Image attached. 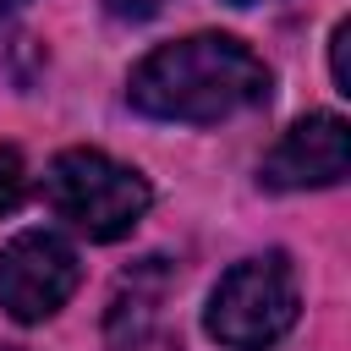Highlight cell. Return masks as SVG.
Wrapping results in <instances>:
<instances>
[{"label":"cell","mask_w":351,"mask_h":351,"mask_svg":"<svg viewBox=\"0 0 351 351\" xmlns=\"http://www.w3.org/2000/svg\"><path fill=\"white\" fill-rule=\"evenodd\" d=\"M269 93H274V71L230 33H192L176 44H159L132 66V82H126L132 110L154 121H186V126L247 115L269 104Z\"/></svg>","instance_id":"1"},{"label":"cell","mask_w":351,"mask_h":351,"mask_svg":"<svg viewBox=\"0 0 351 351\" xmlns=\"http://www.w3.org/2000/svg\"><path fill=\"white\" fill-rule=\"evenodd\" d=\"M44 197L88 241H121L148 214V181L132 165H121V159H110L99 148L55 154L49 170H44Z\"/></svg>","instance_id":"2"},{"label":"cell","mask_w":351,"mask_h":351,"mask_svg":"<svg viewBox=\"0 0 351 351\" xmlns=\"http://www.w3.org/2000/svg\"><path fill=\"white\" fill-rule=\"evenodd\" d=\"M296 313H302L296 274L280 252H269V258H247L219 274L208 313H203V329L230 351H263L291 335Z\"/></svg>","instance_id":"3"},{"label":"cell","mask_w":351,"mask_h":351,"mask_svg":"<svg viewBox=\"0 0 351 351\" xmlns=\"http://www.w3.org/2000/svg\"><path fill=\"white\" fill-rule=\"evenodd\" d=\"M82 285V263L71 241L55 230H22L0 247V313L16 324H44L55 318L71 291Z\"/></svg>","instance_id":"4"},{"label":"cell","mask_w":351,"mask_h":351,"mask_svg":"<svg viewBox=\"0 0 351 351\" xmlns=\"http://www.w3.org/2000/svg\"><path fill=\"white\" fill-rule=\"evenodd\" d=\"M351 165V132L340 115L318 110L302 115L258 165V181L274 192H307V186H335Z\"/></svg>","instance_id":"5"},{"label":"cell","mask_w":351,"mask_h":351,"mask_svg":"<svg viewBox=\"0 0 351 351\" xmlns=\"http://www.w3.org/2000/svg\"><path fill=\"white\" fill-rule=\"evenodd\" d=\"M22 192H27V165L11 143H0V214H11L22 203Z\"/></svg>","instance_id":"6"},{"label":"cell","mask_w":351,"mask_h":351,"mask_svg":"<svg viewBox=\"0 0 351 351\" xmlns=\"http://www.w3.org/2000/svg\"><path fill=\"white\" fill-rule=\"evenodd\" d=\"M346 44H351V22H335L329 33V71H335V88L351 93V66H346Z\"/></svg>","instance_id":"7"},{"label":"cell","mask_w":351,"mask_h":351,"mask_svg":"<svg viewBox=\"0 0 351 351\" xmlns=\"http://www.w3.org/2000/svg\"><path fill=\"white\" fill-rule=\"evenodd\" d=\"M104 5H110V11L121 16V22H143V16H154V11L165 5V0H104Z\"/></svg>","instance_id":"8"},{"label":"cell","mask_w":351,"mask_h":351,"mask_svg":"<svg viewBox=\"0 0 351 351\" xmlns=\"http://www.w3.org/2000/svg\"><path fill=\"white\" fill-rule=\"evenodd\" d=\"M16 5H22V0H0V16H5V11H16Z\"/></svg>","instance_id":"9"},{"label":"cell","mask_w":351,"mask_h":351,"mask_svg":"<svg viewBox=\"0 0 351 351\" xmlns=\"http://www.w3.org/2000/svg\"><path fill=\"white\" fill-rule=\"evenodd\" d=\"M230 5H258V0H230Z\"/></svg>","instance_id":"10"},{"label":"cell","mask_w":351,"mask_h":351,"mask_svg":"<svg viewBox=\"0 0 351 351\" xmlns=\"http://www.w3.org/2000/svg\"><path fill=\"white\" fill-rule=\"evenodd\" d=\"M0 351H11V346H0Z\"/></svg>","instance_id":"11"}]
</instances>
